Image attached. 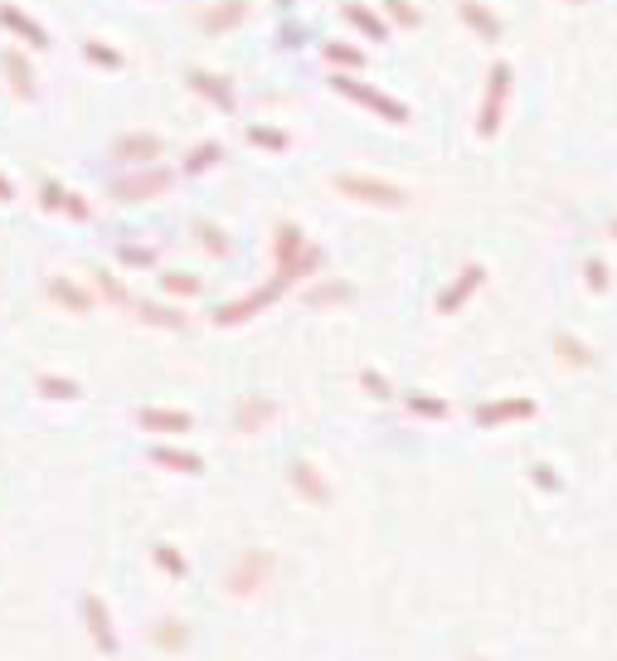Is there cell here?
<instances>
[{"instance_id": "obj_14", "label": "cell", "mask_w": 617, "mask_h": 661, "mask_svg": "<svg viewBox=\"0 0 617 661\" xmlns=\"http://www.w3.org/2000/svg\"><path fill=\"white\" fill-rule=\"evenodd\" d=\"M365 389H375V394H379V399H384V394H389V389H384V379H379V375H365Z\"/></svg>"}, {"instance_id": "obj_15", "label": "cell", "mask_w": 617, "mask_h": 661, "mask_svg": "<svg viewBox=\"0 0 617 661\" xmlns=\"http://www.w3.org/2000/svg\"><path fill=\"white\" fill-rule=\"evenodd\" d=\"M613 234H617V224H613Z\"/></svg>"}, {"instance_id": "obj_1", "label": "cell", "mask_w": 617, "mask_h": 661, "mask_svg": "<svg viewBox=\"0 0 617 661\" xmlns=\"http://www.w3.org/2000/svg\"><path fill=\"white\" fill-rule=\"evenodd\" d=\"M273 574H277V554L263 550V545H253V550H243L239 560L229 564L224 588H229V598H253V593H263V588L273 584Z\"/></svg>"}, {"instance_id": "obj_3", "label": "cell", "mask_w": 617, "mask_h": 661, "mask_svg": "<svg viewBox=\"0 0 617 661\" xmlns=\"http://www.w3.org/2000/svg\"><path fill=\"white\" fill-rule=\"evenodd\" d=\"M287 487L302 496V501H312V506H326V501H331V487H326V477L316 472V462H306V458H297L292 467H287Z\"/></svg>"}, {"instance_id": "obj_2", "label": "cell", "mask_w": 617, "mask_h": 661, "mask_svg": "<svg viewBox=\"0 0 617 661\" xmlns=\"http://www.w3.org/2000/svg\"><path fill=\"white\" fill-rule=\"evenodd\" d=\"M83 623H88V637H92V647H98L102 657L122 652V637H117V627H112V613H107V603H102L98 593L83 598Z\"/></svg>"}, {"instance_id": "obj_12", "label": "cell", "mask_w": 617, "mask_h": 661, "mask_svg": "<svg viewBox=\"0 0 617 661\" xmlns=\"http://www.w3.org/2000/svg\"><path fill=\"white\" fill-rule=\"evenodd\" d=\"M530 413V404H496V409H481V423H496V418H520Z\"/></svg>"}, {"instance_id": "obj_10", "label": "cell", "mask_w": 617, "mask_h": 661, "mask_svg": "<svg viewBox=\"0 0 617 661\" xmlns=\"http://www.w3.org/2000/svg\"><path fill=\"white\" fill-rule=\"evenodd\" d=\"M477 283H481V267H467V273H462V283L452 287L447 297H442V312H452V307H457V302H462V297H467V292H471V287H477Z\"/></svg>"}, {"instance_id": "obj_5", "label": "cell", "mask_w": 617, "mask_h": 661, "mask_svg": "<svg viewBox=\"0 0 617 661\" xmlns=\"http://www.w3.org/2000/svg\"><path fill=\"white\" fill-rule=\"evenodd\" d=\"M137 423H141L146 433H190V428H194V418H190L185 409H141Z\"/></svg>"}, {"instance_id": "obj_11", "label": "cell", "mask_w": 617, "mask_h": 661, "mask_svg": "<svg viewBox=\"0 0 617 661\" xmlns=\"http://www.w3.org/2000/svg\"><path fill=\"white\" fill-rule=\"evenodd\" d=\"M39 394H44V399H78V385H74V379L44 375V379H39Z\"/></svg>"}, {"instance_id": "obj_13", "label": "cell", "mask_w": 617, "mask_h": 661, "mask_svg": "<svg viewBox=\"0 0 617 661\" xmlns=\"http://www.w3.org/2000/svg\"><path fill=\"white\" fill-rule=\"evenodd\" d=\"M414 409H418V413H442L447 404H438V399H414Z\"/></svg>"}, {"instance_id": "obj_4", "label": "cell", "mask_w": 617, "mask_h": 661, "mask_svg": "<svg viewBox=\"0 0 617 661\" xmlns=\"http://www.w3.org/2000/svg\"><path fill=\"white\" fill-rule=\"evenodd\" d=\"M273 413H277V404H273V399H263V394L243 399V404L233 409V433H243V438H253V433H263L267 423H273Z\"/></svg>"}, {"instance_id": "obj_8", "label": "cell", "mask_w": 617, "mask_h": 661, "mask_svg": "<svg viewBox=\"0 0 617 661\" xmlns=\"http://www.w3.org/2000/svg\"><path fill=\"white\" fill-rule=\"evenodd\" d=\"M151 637H156L161 652H185V647H190V623H180V617H161V623L151 627Z\"/></svg>"}, {"instance_id": "obj_7", "label": "cell", "mask_w": 617, "mask_h": 661, "mask_svg": "<svg viewBox=\"0 0 617 661\" xmlns=\"http://www.w3.org/2000/svg\"><path fill=\"white\" fill-rule=\"evenodd\" d=\"M506 88H510V68L506 64H496L491 68V92H486V112H481V131H496V112H501V98H506Z\"/></svg>"}, {"instance_id": "obj_6", "label": "cell", "mask_w": 617, "mask_h": 661, "mask_svg": "<svg viewBox=\"0 0 617 661\" xmlns=\"http://www.w3.org/2000/svg\"><path fill=\"white\" fill-rule=\"evenodd\" d=\"M151 462L166 472H185V477H200L204 472V458L200 452H185V448H151Z\"/></svg>"}, {"instance_id": "obj_16", "label": "cell", "mask_w": 617, "mask_h": 661, "mask_svg": "<svg viewBox=\"0 0 617 661\" xmlns=\"http://www.w3.org/2000/svg\"><path fill=\"white\" fill-rule=\"evenodd\" d=\"M579 5H583V0H579Z\"/></svg>"}, {"instance_id": "obj_9", "label": "cell", "mask_w": 617, "mask_h": 661, "mask_svg": "<svg viewBox=\"0 0 617 661\" xmlns=\"http://www.w3.org/2000/svg\"><path fill=\"white\" fill-rule=\"evenodd\" d=\"M151 560H156L166 574H176V578L190 574V564H185V554L176 550V545H151Z\"/></svg>"}]
</instances>
